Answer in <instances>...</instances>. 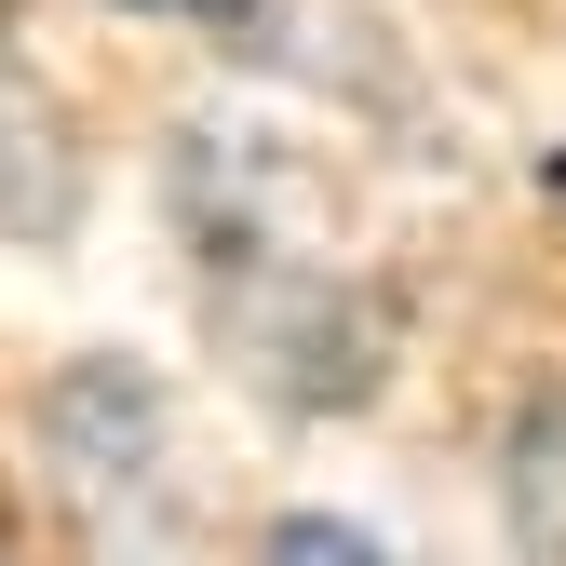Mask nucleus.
<instances>
[{
	"label": "nucleus",
	"instance_id": "nucleus-1",
	"mask_svg": "<svg viewBox=\"0 0 566 566\" xmlns=\"http://www.w3.org/2000/svg\"><path fill=\"white\" fill-rule=\"evenodd\" d=\"M256 566H391V553H378L365 526H337V513H283Z\"/></svg>",
	"mask_w": 566,
	"mask_h": 566
},
{
	"label": "nucleus",
	"instance_id": "nucleus-2",
	"mask_svg": "<svg viewBox=\"0 0 566 566\" xmlns=\"http://www.w3.org/2000/svg\"><path fill=\"white\" fill-rule=\"evenodd\" d=\"M149 14H230V0H149Z\"/></svg>",
	"mask_w": 566,
	"mask_h": 566
},
{
	"label": "nucleus",
	"instance_id": "nucleus-3",
	"mask_svg": "<svg viewBox=\"0 0 566 566\" xmlns=\"http://www.w3.org/2000/svg\"><path fill=\"white\" fill-rule=\"evenodd\" d=\"M0 566H14V513H0Z\"/></svg>",
	"mask_w": 566,
	"mask_h": 566
}]
</instances>
